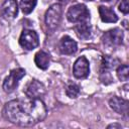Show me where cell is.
<instances>
[{
  "label": "cell",
  "mask_w": 129,
  "mask_h": 129,
  "mask_svg": "<svg viewBox=\"0 0 129 129\" xmlns=\"http://www.w3.org/2000/svg\"><path fill=\"white\" fill-rule=\"evenodd\" d=\"M4 117L20 126H31L42 121L46 116V107L40 98L11 100L5 104Z\"/></svg>",
  "instance_id": "1"
},
{
  "label": "cell",
  "mask_w": 129,
  "mask_h": 129,
  "mask_svg": "<svg viewBox=\"0 0 129 129\" xmlns=\"http://www.w3.org/2000/svg\"><path fill=\"white\" fill-rule=\"evenodd\" d=\"M61 15H62V8H61V5L58 3L52 4L46 10L44 15V22H45L47 31L52 32L58 27L61 20Z\"/></svg>",
  "instance_id": "2"
},
{
  "label": "cell",
  "mask_w": 129,
  "mask_h": 129,
  "mask_svg": "<svg viewBox=\"0 0 129 129\" xmlns=\"http://www.w3.org/2000/svg\"><path fill=\"white\" fill-rule=\"evenodd\" d=\"M67 18L72 23H80L90 20V12L84 4H76L69 8Z\"/></svg>",
  "instance_id": "3"
},
{
  "label": "cell",
  "mask_w": 129,
  "mask_h": 129,
  "mask_svg": "<svg viewBox=\"0 0 129 129\" xmlns=\"http://www.w3.org/2000/svg\"><path fill=\"white\" fill-rule=\"evenodd\" d=\"M25 76V70L22 68H17L14 69L10 72V74L5 78L3 82V90L6 93H11L13 92L17 86L19 81Z\"/></svg>",
  "instance_id": "4"
},
{
  "label": "cell",
  "mask_w": 129,
  "mask_h": 129,
  "mask_svg": "<svg viewBox=\"0 0 129 129\" xmlns=\"http://www.w3.org/2000/svg\"><path fill=\"white\" fill-rule=\"evenodd\" d=\"M39 39L37 33L32 29H24L19 37V44L27 50H32L38 46Z\"/></svg>",
  "instance_id": "5"
},
{
  "label": "cell",
  "mask_w": 129,
  "mask_h": 129,
  "mask_svg": "<svg viewBox=\"0 0 129 129\" xmlns=\"http://www.w3.org/2000/svg\"><path fill=\"white\" fill-rule=\"evenodd\" d=\"M123 31L120 28H113L106 31L102 36V41L106 46L115 47L123 42Z\"/></svg>",
  "instance_id": "6"
},
{
  "label": "cell",
  "mask_w": 129,
  "mask_h": 129,
  "mask_svg": "<svg viewBox=\"0 0 129 129\" xmlns=\"http://www.w3.org/2000/svg\"><path fill=\"white\" fill-rule=\"evenodd\" d=\"M118 63V60L114 57H111L109 55H106L103 57L102 61V69H101V81L104 84H110L113 79L110 75V71L115 69Z\"/></svg>",
  "instance_id": "7"
},
{
  "label": "cell",
  "mask_w": 129,
  "mask_h": 129,
  "mask_svg": "<svg viewBox=\"0 0 129 129\" xmlns=\"http://www.w3.org/2000/svg\"><path fill=\"white\" fill-rule=\"evenodd\" d=\"M24 93L28 98H40L45 94V87L37 80H31L26 85Z\"/></svg>",
  "instance_id": "8"
},
{
  "label": "cell",
  "mask_w": 129,
  "mask_h": 129,
  "mask_svg": "<svg viewBox=\"0 0 129 129\" xmlns=\"http://www.w3.org/2000/svg\"><path fill=\"white\" fill-rule=\"evenodd\" d=\"M74 76L77 79H84L87 78L90 73V66L89 60L85 56H80L74 63L73 67Z\"/></svg>",
  "instance_id": "9"
},
{
  "label": "cell",
  "mask_w": 129,
  "mask_h": 129,
  "mask_svg": "<svg viewBox=\"0 0 129 129\" xmlns=\"http://www.w3.org/2000/svg\"><path fill=\"white\" fill-rule=\"evenodd\" d=\"M18 12L16 0H5L1 7V13L6 20H12L16 17Z\"/></svg>",
  "instance_id": "10"
},
{
  "label": "cell",
  "mask_w": 129,
  "mask_h": 129,
  "mask_svg": "<svg viewBox=\"0 0 129 129\" xmlns=\"http://www.w3.org/2000/svg\"><path fill=\"white\" fill-rule=\"evenodd\" d=\"M58 47H59V51L62 54H74L78 50L77 42L69 35H64L60 38Z\"/></svg>",
  "instance_id": "11"
},
{
  "label": "cell",
  "mask_w": 129,
  "mask_h": 129,
  "mask_svg": "<svg viewBox=\"0 0 129 129\" xmlns=\"http://www.w3.org/2000/svg\"><path fill=\"white\" fill-rule=\"evenodd\" d=\"M109 105L116 113L121 115H126L129 109V103L127 100H124L119 97H112L109 100Z\"/></svg>",
  "instance_id": "12"
},
{
  "label": "cell",
  "mask_w": 129,
  "mask_h": 129,
  "mask_svg": "<svg viewBox=\"0 0 129 129\" xmlns=\"http://www.w3.org/2000/svg\"><path fill=\"white\" fill-rule=\"evenodd\" d=\"M99 14L103 22L115 23L118 20V16L114 12V10L106 6H99Z\"/></svg>",
  "instance_id": "13"
},
{
  "label": "cell",
  "mask_w": 129,
  "mask_h": 129,
  "mask_svg": "<svg viewBox=\"0 0 129 129\" xmlns=\"http://www.w3.org/2000/svg\"><path fill=\"white\" fill-rule=\"evenodd\" d=\"M34 62L40 70H46L50 62V56L44 50H39L34 56Z\"/></svg>",
  "instance_id": "14"
},
{
  "label": "cell",
  "mask_w": 129,
  "mask_h": 129,
  "mask_svg": "<svg viewBox=\"0 0 129 129\" xmlns=\"http://www.w3.org/2000/svg\"><path fill=\"white\" fill-rule=\"evenodd\" d=\"M76 32L78 34V36L82 39H88L91 36V24H90V20L89 21H84V22H80L77 23L76 27Z\"/></svg>",
  "instance_id": "15"
},
{
  "label": "cell",
  "mask_w": 129,
  "mask_h": 129,
  "mask_svg": "<svg viewBox=\"0 0 129 129\" xmlns=\"http://www.w3.org/2000/svg\"><path fill=\"white\" fill-rule=\"evenodd\" d=\"M37 0H20V8L24 14H29L36 6Z\"/></svg>",
  "instance_id": "16"
},
{
  "label": "cell",
  "mask_w": 129,
  "mask_h": 129,
  "mask_svg": "<svg viewBox=\"0 0 129 129\" xmlns=\"http://www.w3.org/2000/svg\"><path fill=\"white\" fill-rule=\"evenodd\" d=\"M117 76L120 81H128L129 78V68L127 64H120L117 69Z\"/></svg>",
  "instance_id": "17"
},
{
  "label": "cell",
  "mask_w": 129,
  "mask_h": 129,
  "mask_svg": "<svg viewBox=\"0 0 129 129\" xmlns=\"http://www.w3.org/2000/svg\"><path fill=\"white\" fill-rule=\"evenodd\" d=\"M66 94L68 95V97L70 98H77L80 94V88L78 85L72 83V84H69L67 86V89H66Z\"/></svg>",
  "instance_id": "18"
},
{
  "label": "cell",
  "mask_w": 129,
  "mask_h": 129,
  "mask_svg": "<svg viewBox=\"0 0 129 129\" xmlns=\"http://www.w3.org/2000/svg\"><path fill=\"white\" fill-rule=\"evenodd\" d=\"M119 10L124 13L127 14L129 12V4H128V0H121V3L119 4Z\"/></svg>",
  "instance_id": "19"
},
{
  "label": "cell",
  "mask_w": 129,
  "mask_h": 129,
  "mask_svg": "<svg viewBox=\"0 0 129 129\" xmlns=\"http://www.w3.org/2000/svg\"><path fill=\"white\" fill-rule=\"evenodd\" d=\"M115 127H117V128H121V126L118 125V124H111V125L108 126V128H115Z\"/></svg>",
  "instance_id": "20"
},
{
  "label": "cell",
  "mask_w": 129,
  "mask_h": 129,
  "mask_svg": "<svg viewBox=\"0 0 129 129\" xmlns=\"http://www.w3.org/2000/svg\"><path fill=\"white\" fill-rule=\"evenodd\" d=\"M85 1H93V0H85Z\"/></svg>",
  "instance_id": "21"
}]
</instances>
